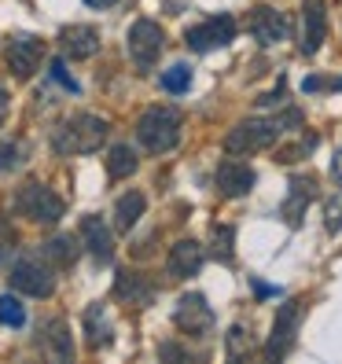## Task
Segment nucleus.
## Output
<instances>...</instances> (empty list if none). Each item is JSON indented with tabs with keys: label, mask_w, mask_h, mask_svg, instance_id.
Here are the masks:
<instances>
[{
	"label": "nucleus",
	"mask_w": 342,
	"mask_h": 364,
	"mask_svg": "<svg viewBox=\"0 0 342 364\" xmlns=\"http://www.w3.org/2000/svg\"><path fill=\"white\" fill-rule=\"evenodd\" d=\"M107 133L111 129H107V122L100 114H70L67 122L55 125L52 147L55 155H92L103 147Z\"/></svg>",
	"instance_id": "obj_1"
},
{
	"label": "nucleus",
	"mask_w": 342,
	"mask_h": 364,
	"mask_svg": "<svg viewBox=\"0 0 342 364\" xmlns=\"http://www.w3.org/2000/svg\"><path fill=\"white\" fill-rule=\"evenodd\" d=\"M137 140L151 155H166L181 144V114L173 107H147L137 122Z\"/></svg>",
	"instance_id": "obj_2"
},
{
	"label": "nucleus",
	"mask_w": 342,
	"mask_h": 364,
	"mask_svg": "<svg viewBox=\"0 0 342 364\" xmlns=\"http://www.w3.org/2000/svg\"><path fill=\"white\" fill-rule=\"evenodd\" d=\"M63 210H67V203H63L48 184H37V181L23 184L15 196V213H23L33 225H55L63 218Z\"/></svg>",
	"instance_id": "obj_3"
},
{
	"label": "nucleus",
	"mask_w": 342,
	"mask_h": 364,
	"mask_svg": "<svg viewBox=\"0 0 342 364\" xmlns=\"http://www.w3.org/2000/svg\"><path fill=\"white\" fill-rule=\"evenodd\" d=\"M302 316H306V302L302 298H287L280 306V313H276V320H272V331H269V342H265V360H284L291 353Z\"/></svg>",
	"instance_id": "obj_4"
},
{
	"label": "nucleus",
	"mask_w": 342,
	"mask_h": 364,
	"mask_svg": "<svg viewBox=\"0 0 342 364\" xmlns=\"http://www.w3.org/2000/svg\"><path fill=\"white\" fill-rule=\"evenodd\" d=\"M236 18L232 15H210L203 23H196L188 33H184V45L196 52V55H206V52H218V48H228L236 41Z\"/></svg>",
	"instance_id": "obj_5"
},
{
	"label": "nucleus",
	"mask_w": 342,
	"mask_h": 364,
	"mask_svg": "<svg viewBox=\"0 0 342 364\" xmlns=\"http://www.w3.org/2000/svg\"><path fill=\"white\" fill-rule=\"evenodd\" d=\"M125 48H129V59L140 74L155 70V63L162 55V26L155 18H137L129 26V37H125Z\"/></svg>",
	"instance_id": "obj_6"
},
{
	"label": "nucleus",
	"mask_w": 342,
	"mask_h": 364,
	"mask_svg": "<svg viewBox=\"0 0 342 364\" xmlns=\"http://www.w3.org/2000/svg\"><path fill=\"white\" fill-rule=\"evenodd\" d=\"M280 140V129H276V122L269 118H247L240 122L236 129L225 136V151L228 155H254V151H265Z\"/></svg>",
	"instance_id": "obj_7"
},
{
	"label": "nucleus",
	"mask_w": 342,
	"mask_h": 364,
	"mask_svg": "<svg viewBox=\"0 0 342 364\" xmlns=\"http://www.w3.org/2000/svg\"><path fill=\"white\" fill-rule=\"evenodd\" d=\"M11 291L18 294H30V298H48L55 291V272H52V262H41V258H30L23 254L15 265H11Z\"/></svg>",
	"instance_id": "obj_8"
},
{
	"label": "nucleus",
	"mask_w": 342,
	"mask_h": 364,
	"mask_svg": "<svg viewBox=\"0 0 342 364\" xmlns=\"http://www.w3.org/2000/svg\"><path fill=\"white\" fill-rule=\"evenodd\" d=\"M173 324L188 338H206L213 331V324H218V316H213V309H210V302L203 294L191 291V294H181V302L173 309Z\"/></svg>",
	"instance_id": "obj_9"
},
{
	"label": "nucleus",
	"mask_w": 342,
	"mask_h": 364,
	"mask_svg": "<svg viewBox=\"0 0 342 364\" xmlns=\"http://www.w3.org/2000/svg\"><path fill=\"white\" fill-rule=\"evenodd\" d=\"M328 41V8L324 0H302L298 11V52L302 55H316Z\"/></svg>",
	"instance_id": "obj_10"
},
{
	"label": "nucleus",
	"mask_w": 342,
	"mask_h": 364,
	"mask_svg": "<svg viewBox=\"0 0 342 364\" xmlns=\"http://www.w3.org/2000/svg\"><path fill=\"white\" fill-rule=\"evenodd\" d=\"M41 59H45V45H41V37L33 33H15L8 41V70L18 77V81H26L37 74L41 67Z\"/></svg>",
	"instance_id": "obj_11"
},
{
	"label": "nucleus",
	"mask_w": 342,
	"mask_h": 364,
	"mask_svg": "<svg viewBox=\"0 0 342 364\" xmlns=\"http://www.w3.org/2000/svg\"><path fill=\"white\" fill-rule=\"evenodd\" d=\"M313 196H316V177L313 173H294L291 188H287V199L280 206V218H287L291 228H302V218H306Z\"/></svg>",
	"instance_id": "obj_12"
},
{
	"label": "nucleus",
	"mask_w": 342,
	"mask_h": 364,
	"mask_svg": "<svg viewBox=\"0 0 342 364\" xmlns=\"http://www.w3.org/2000/svg\"><path fill=\"white\" fill-rule=\"evenodd\" d=\"M287 33H291V23H287L284 11H276L269 4L250 11V37L258 41V45H265V48L280 45V41H287Z\"/></svg>",
	"instance_id": "obj_13"
},
{
	"label": "nucleus",
	"mask_w": 342,
	"mask_h": 364,
	"mask_svg": "<svg viewBox=\"0 0 342 364\" xmlns=\"http://www.w3.org/2000/svg\"><path fill=\"white\" fill-rule=\"evenodd\" d=\"M254 181H258V173H254L247 162H240V159H225L218 166V173H213V184H218V191L225 199H243L247 191L254 188Z\"/></svg>",
	"instance_id": "obj_14"
},
{
	"label": "nucleus",
	"mask_w": 342,
	"mask_h": 364,
	"mask_svg": "<svg viewBox=\"0 0 342 364\" xmlns=\"http://www.w3.org/2000/svg\"><path fill=\"white\" fill-rule=\"evenodd\" d=\"M203 262H206L203 243H196V240H181V243H173V250H169L166 272L173 276V280H191V276H199Z\"/></svg>",
	"instance_id": "obj_15"
},
{
	"label": "nucleus",
	"mask_w": 342,
	"mask_h": 364,
	"mask_svg": "<svg viewBox=\"0 0 342 364\" xmlns=\"http://www.w3.org/2000/svg\"><path fill=\"white\" fill-rule=\"evenodd\" d=\"M81 243L89 247V254L107 265L114 258V240H111V228H107L103 218H96V213H89V218H81Z\"/></svg>",
	"instance_id": "obj_16"
},
{
	"label": "nucleus",
	"mask_w": 342,
	"mask_h": 364,
	"mask_svg": "<svg viewBox=\"0 0 342 364\" xmlns=\"http://www.w3.org/2000/svg\"><path fill=\"white\" fill-rule=\"evenodd\" d=\"M59 48H63V55H67V59H92L100 52V30L96 26H85V23L67 26V30L59 33Z\"/></svg>",
	"instance_id": "obj_17"
},
{
	"label": "nucleus",
	"mask_w": 342,
	"mask_h": 364,
	"mask_svg": "<svg viewBox=\"0 0 342 364\" xmlns=\"http://www.w3.org/2000/svg\"><path fill=\"white\" fill-rule=\"evenodd\" d=\"M114 298H118V302H129V306H151L155 287L147 284V276L122 269V272L114 276Z\"/></svg>",
	"instance_id": "obj_18"
},
{
	"label": "nucleus",
	"mask_w": 342,
	"mask_h": 364,
	"mask_svg": "<svg viewBox=\"0 0 342 364\" xmlns=\"http://www.w3.org/2000/svg\"><path fill=\"white\" fill-rule=\"evenodd\" d=\"M81 328H85V342H89V350H103L111 346L114 338V328H111V316H107V306L92 302L81 316Z\"/></svg>",
	"instance_id": "obj_19"
},
{
	"label": "nucleus",
	"mask_w": 342,
	"mask_h": 364,
	"mask_svg": "<svg viewBox=\"0 0 342 364\" xmlns=\"http://www.w3.org/2000/svg\"><path fill=\"white\" fill-rule=\"evenodd\" d=\"M41 346H45L55 360H70L74 357V342H70L67 320H48V324L41 328Z\"/></svg>",
	"instance_id": "obj_20"
},
{
	"label": "nucleus",
	"mask_w": 342,
	"mask_h": 364,
	"mask_svg": "<svg viewBox=\"0 0 342 364\" xmlns=\"http://www.w3.org/2000/svg\"><path fill=\"white\" fill-rule=\"evenodd\" d=\"M144 206H147V199L140 196V191H125V196L114 203V228L133 232V225L144 218Z\"/></svg>",
	"instance_id": "obj_21"
},
{
	"label": "nucleus",
	"mask_w": 342,
	"mask_h": 364,
	"mask_svg": "<svg viewBox=\"0 0 342 364\" xmlns=\"http://www.w3.org/2000/svg\"><path fill=\"white\" fill-rule=\"evenodd\" d=\"M41 254H45V262H52L55 269H70L78 262V240L74 235H52L48 243H41Z\"/></svg>",
	"instance_id": "obj_22"
},
{
	"label": "nucleus",
	"mask_w": 342,
	"mask_h": 364,
	"mask_svg": "<svg viewBox=\"0 0 342 364\" xmlns=\"http://www.w3.org/2000/svg\"><path fill=\"white\" fill-rule=\"evenodd\" d=\"M137 151L129 144H114L111 151H107V177L111 181H125V177H133L137 173Z\"/></svg>",
	"instance_id": "obj_23"
},
{
	"label": "nucleus",
	"mask_w": 342,
	"mask_h": 364,
	"mask_svg": "<svg viewBox=\"0 0 342 364\" xmlns=\"http://www.w3.org/2000/svg\"><path fill=\"white\" fill-rule=\"evenodd\" d=\"M232 243H236V228H232V225H213V232H210V254H213V258L232 265V262H236Z\"/></svg>",
	"instance_id": "obj_24"
},
{
	"label": "nucleus",
	"mask_w": 342,
	"mask_h": 364,
	"mask_svg": "<svg viewBox=\"0 0 342 364\" xmlns=\"http://www.w3.org/2000/svg\"><path fill=\"white\" fill-rule=\"evenodd\" d=\"M159 85H162L169 96H184L191 89V67H188V63H173L169 70H162Z\"/></svg>",
	"instance_id": "obj_25"
},
{
	"label": "nucleus",
	"mask_w": 342,
	"mask_h": 364,
	"mask_svg": "<svg viewBox=\"0 0 342 364\" xmlns=\"http://www.w3.org/2000/svg\"><path fill=\"white\" fill-rule=\"evenodd\" d=\"M0 324L4 328H23L26 324V306L15 294H0Z\"/></svg>",
	"instance_id": "obj_26"
},
{
	"label": "nucleus",
	"mask_w": 342,
	"mask_h": 364,
	"mask_svg": "<svg viewBox=\"0 0 342 364\" xmlns=\"http://www.w3.org/2000/svg\"><path fill=\"white\" fill-rule=\"evenodd\" d=\"M48 77L59 85L63 92H70V96L81 92V85H78V81L70 77V70H67V59H52V63H48Z\"/></svg>",
	"instance_id": "obj_27"
},
{
	"label": "nucleus",
	"mask_w": 342,
	"mask_h": 364,
	"mask_svg": "<svg viewBox=\"0 0 342 364\" xmlns=\"http://www.w3.org/2000/svg\"><path fill=\"white\" fill-rule=\"evenodd\" d=\"M23 155H26V147L18 144V140H0V173L23 166Z\"/></svg>",
	"instance_id": "obj_28"
},
{
	"label": "nucleus",
	"mask_w": 342,
	"mask_h": 364,
	"mask_svg": "<svg viewBox=\"0 0 342 364\" xmlns=\"http://www.w3.org/2000/svg\"><path fill=\"white\" fill-rule=\"evenodd\" d=\"M324 228H328L331 235H335V232H342V191L324 203Z\"/></svg>",
	"instance_id": "obj_29"
},
{
	"label": "nucleus",
	"mask_w": 342,
	"mask_h": 364,
	"mask_svg": "<svg viewBox=\"0 0 342 364\" xmlns=\"http://www.w3.org/2000/svg\"><path fill=\"white\" fill-rule=\"evenodd\" d=\"M316 144H320V136H316V133H306L298 147H287V151H280V162H298V159H306Z\"/></svg>",
	"instance_id": "obj_30"
},
{
	"label": "nucleus",
	"mask_w": 342,
	"mask_h": 364,
	"mask_svg": "<svg viewBox=\"0 0 342 364\" xmlns=\"http://www.w3.org/2000/svg\"><path fill=\"white\" fill-rule=\"evenodd\" d=\"M272 122H276V129H280V136H284V133H298V129H302L306 114L298 111V107H291V111H284L280 118H272Z\"/></svg>",
	"instance_id": "obj_31"
},
{
	"label": "nucleus",
	"mask_w": 342,
	"mask_h": 364,
	"mask_svg": "<svg viewBox=\"0 0 342 364\" xmlns=\"http://www.w3.org/2000/svg\"><path fill=\"white\" fill-rule=\"evenodd\" d=\"M324 89H338V81H328V77H320V74H313V77H306L302 81V92H324Z\"/></svg>",
	"instance_id": "obj_32"
},
{
	"label": "nucleus",
	"mask_w": 342,
	"mask_h": 364,
	"mask_svg": "<svg viewBox=\"0 0 342 364\" xmlns=\"http://www.w3.org/2000/svg\"><path fill=\"white\" fill-rule=\"evenodd\" d=\"M280 100H287V81H284V77L276 81V89H272V92H265V96H262L258 103H262V107H276Z\"/></svg>",
	"instance_id": "obj_33"
},
{
	"label": "nucleus",
	"mask_w": 342,
	"mask_h": 364,
	"mask_svg": "<svg viewBox=\"0 0 342 364\" xmlns=\"http://www.w3.org/2000/svg\"><path fill=\"white\" fill-rule=\"evenodd\" d=\"M15 247V232H11V225L0 218V258H4V254Z\"/></svg>",
	"instance_id": "obj_34"
},
{
	"label": "nucleus",
	"mask_w": 342,
	"mask_h": 364,
	"mask_svg": "<svg viewBox=\"0 0 342 364\" xmlns=\"http://www.w3.org/2000/svg\"><path fill=\"white\" fill-rule=\"evenodd\" d=\"M250 291H254V294H258V298H276V294H280V291H276L272 284H262V280H258V276H254V280H250Z\"/></svg>",
	"instance_id": "obj_35"
},
{
	"label": "nucleus",
	"mask_w": 342,
	"mask_h": 364,
	"mask_svg": "<svg viewBox=\"0 0 342 364\" xmlns=\"http://www.w3.org/2000/svg\"><path fill=\"white\" fill-rule=\"evenodd\" d=\"M159 357L162 360H177V357H188L181 346H173V342H162V346H159Z\"/></svg>",
	"instance_id": "obj_36"
},
{
	"label": "nucleus",
	"mask_w": 342,
	"mask_h": 364,
	"mask_svg": "<svg viewBox=\"0 0 342 364\" xmlns=\"http://www.w3.org/2000/svg\"><path fill=\"white\" fill-rule=\"evenodd\" d=\"M8 111H11V96H8V89H4V85H0V125H4Z\"/></svg>",
	"instance_id": "obj_37"
},
{
	"label": "nucleus",
	"mask_w": 342,
	"mask_h": 364,
	"mask_svg": "<svg viewBox=\"0 0 342 364\" xmlns=\"http://www.w3.org/2000/svg\"><path fill=\"white\" fill-rule=\"evenodd\" d=\"M331 177H335V184L342 188V147H338L335 159H331Z\"/></svg>",
	"instance_id": "obj_38"
},
{
	"label": "nucleus",
	"mask_w": 342,
	"mask_h": 364,
	"mask_svg": "<svg viewBox=\"0 0 342 364\" xmlns=\"http://www.w3.org/2000/svg\"><path fill=\"white\" fill-rule=\"evenodd\" d=\"M89 8H111V4H118V0H85Z\"/></svg>",
	"instance_id": "obj_39"
}]
</instances>
